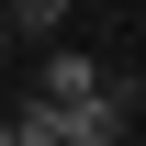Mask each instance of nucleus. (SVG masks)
<instances>
[{
	"instance_id": "f257e3e1",
	"label": "nucleus",
	"mask_w": 146,
	"mask_h": 146,
	"mask_svg": "<svg viewBox=\"0 0 146 146\" xmlns=\"http://www.w3.org/2000/svg\"><path fill=\"white\" fill-rule=\"evenodd\" d=\"M124 124H135V90H124V79H101L90 101H56V135H68V146H124Z\"/></svg>"
},
{
	"instance_id": "f03ea898",
	"label": "nucleus",
	"mask_w": 146,
	"mask_h": 146,
	"mask_svg": "<svg viewBox=\"0 0 146 146\" xmlns=\"http://www.w3.org/2000/svg\"><path fill=\"white\" fill-rule=\"evenodd\" d=\"M68 11H79V0H0V34H11V45H56Z\"/></svg>"
},
{
	"instance_id": "7ed1b4c3",
	"label": "nucleus",
	"mask_w": 146,
	"mask_h": 146,
	"mask_svg": "<svg viewBox=\"0 0 146 146\" xmlns=\"http://www.w3.org/2000/svg\"><path fill=\"white\" fill-rule=\"evenodd\" d=\"M34 90H45V101H90V90H101V68H90V56H79L68 34H56V45H45V79H34Z\"/></svg>"
},
{
	"instance_id": "20e7f679",
	"label": "nucleus",
	"mask_w": 146,
	"mask_h": 146,
	"mask_svg": "<svg viewBox=\"0 0 146 146\" xmlns=\"http://www.w3.org/2000/svg\"><path fill=\"white\" fill-rule=\"evenodd\" d=\"M0 146H23V135H11V112H0Z\"/></svg>"
}]
</instances>
